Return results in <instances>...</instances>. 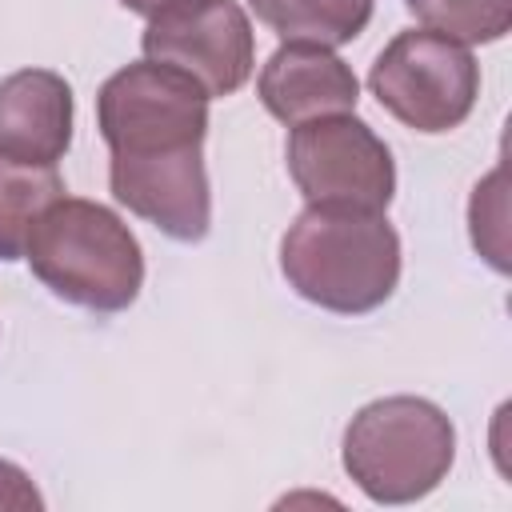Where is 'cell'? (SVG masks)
<instances>
[{
    "instance_id": "10",
    "label": "cell",
    "mask_w": 512,
    "mask_h": 512,
    "mask_svg": "<svg viewBox=\"0 0 512 512\" xmlns=\"http://www.w3.org/2000/svg\"><path fill=\"white\" fill-rule=\"evenodd\" d=\"M252 8L284 44L320 48L356 40L372 20V0H252Z\"/></svg>"
},
{
    "instance_id": "12",
    "label": "cell",
    "mask_w": 512,
    "mask_h": 512,
    "mask_svg": "<svg viewBox=\"0 0 512 512\" xmlns=\"http://www.w3.org/2000/svg\"><path fill=\"white\" fill-rule=\"evenodd\" d=\"M420 28L464 48L492 44L512 28V0H408Z\"/></svg>"
},
{
    "instance_id": "3",
    "label": "cell",
    "mask_w": 512,
    "mask_h": 512,
    "mask_svg": "<svg viewBox=\"0 0 512 512\" xmlns=\"http://www.w3.org/2000/svg\"><path fill=\"white\" fill-rule=\"evenodd\" d=\"M24 260L52 296L84 312H124L144 284V252L132 228L112 208L80 196L44 208Z\"/></svg>"
},
{
    "instance_id": "13",
    "label": "cell",
    "mask_w": 512,
    "mask_h": 512,
    "mask_svg": "<svg viewBox=\"0 0 512 512\" xmlns=\"http://www.w3.org/2000/svg\"><path fill=\"white\" fill-rule=\"evenodd\" d=\"M40 492L32 488L28 472L12 460H0V508H40Z\"/></svg>"
},
{
    "instance_id": "8",
    "label": "cell",
    "mask_w": 512,
    "mask_h": 512,
    "mask_svg": "<svg viewBox=\"0 0 512 512\" xmlns=\"http://www.w3.org/2000/svg\"><path fill=\"white\" fill-rule=\"evenodd\" d=\"M260 104L288 128L320 116L356 112L360 80L356 72L320 44H280L256 76Z\"/></svg>"
},
{
    "instance_id": "1",
    "label": "cell",
    "mask_w": 512,
    "mask_h": 512,
    "mask_svg": "<svg viewBox=\"0 0 512 512\" xmlns=\"http://www.w3.org/2000/svg\"><path fill=\"white\" fill-rule=\"evenodd\" d=\"M96 124L112 152L108 188L116 204L180 244H200L212 228L204 88L176 68L136 60L100 84Z\"/></svg>"
},
{
    "instance_id": "7",
    "label": "cell",
    "mask_w": 512,
    "mask_h": 512,
    "mask_svg": "<svg viewBox=\"0 0 512 512\" xmlns=\"http://www.w3.org/2000/svg\"><path fill=\"white\" fill-rule=\"evenodd\" d=\"M144 60L184 72L204 96H232L256 64V32L236 0H172L140 36Z\"/></svg>"
},
{
    "instance_id": "14",
    "label": "cell",
    "mask_w": 512,
    "mask_h": 512,
    "mask_svg": "<svg viewBox=\"0 0 512 512\" xmlns=\"http://www.w3.org/2000/svg\"><path fill=\"white\" fill-rule=\"evenodd\" d=\"M128 12H136V16H156L160 8H168L172 0H120Z\"/></svg>"
},
{
    "instance_id": "4",
    "label": "cell",
    "mask_w": 512,
    "mask_h": 512,
    "mask_svg": "<svg viewBox=\"0 0 512 512\" xmlns=\"http://www.w3.org/2000/svg\"><path fill=\"white\" fill-rule=\"evenodd\" d=\"M456 460L448 412L424 396L364 404L344 428V472L376 504L424 500Z\"/></svg>"
},
{
    "instance_id": "2",
    "label": "cell",
    "mask_w": 512,
    "mask_h": 512,
    "mask_svg": "<svg viewBox=\"0 0 512 512\" xmlns=\"http://www.w3.org/2000/svg\"><path fill=\"white\" fill-rule=\"evenodd\" d=\"M280 272L308 304L364 316L400 284V236L384 212L308 204L280 240Z\"/></svg>"
},
{
    "instance_id": "9",
    "label": "cell",
    "mask_w": 512,
    "mask_h": 512,
    "mask_svg": "<svg viewBox=\"0 0 512 512\" xmlns=\"http://www.w3.org/2000/svg\"><path fill=\"white\" fill-rule=\"evenodd\" d=\"M72 144V88L52 68H20L0 80V156L24 164L64 160Z\"/></svg>"
},
{
    "instance_id": "11",
    "label": "cell",
    "mask_w": 512,
    "mask_h": 512,
    "mask_svg": "<svg viewBox=\"0 0 512 512\" xmlns=\"http://www.w3.org/2000/svg\"><path fill=\"white\" fill-rule=\"evenodd\" d=\"M64 196V180L48 164L0 156V260H20L24 244L48 204Z\"/></svg>"
},
{
    "instance_id": "5",
    "label": "cell",
    "mask_w": 512,
    "mask_h": 512,
    "mask_svg": "<svg viewBox=\"0 0 512 512\" xmlns=\"http://www.w3.org/2000/svg\"><path fill=\"white\" fill-rule=\"evenodd\" d=\"M368 88L384 112L412 132H452L468 120L480 96L476 56L428 28L400 32L372 64Z\"/></svg>"
},
{
    "instance_id": "6",
    "label": "cell",
    "mask_w": 512,
    "mask_h": 512,
    "mask_svg": "<svg viewBox=\"0 0 512 512\" xmlns=\"http://www.w3.org/2000/svg\"><path fill=\"white\" fill-rule=\"evenodd\" d=\"M288 176L308 204L388 212L396 196L392 152L356 112L296 124L288 136Z\"/></svg>"
}]
</instances>
